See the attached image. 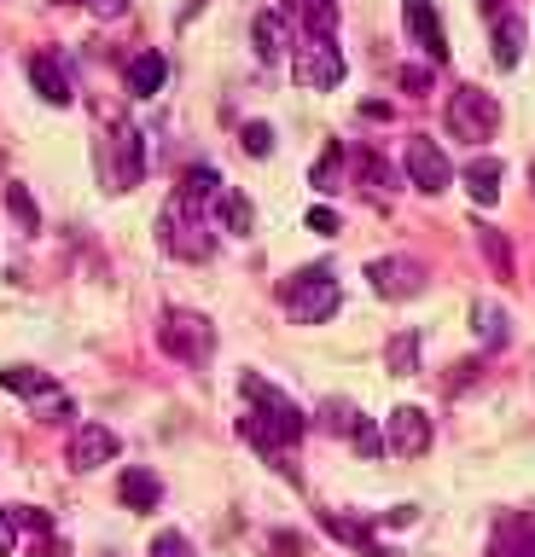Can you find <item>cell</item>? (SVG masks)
Wrapping results in <instances>:
<instances>
[{
  "label": "cell",
  "instance_id": "7",
  "mask_svg": "<svg viewBox=\"0 0 535 557\" xmlns=\"http://www.w3.org/2000/svg\"><path fill=\"white\" fill-rule=\"evenodd\" d=\"M402 169H408V181L425 191V198H437V191H448L454 186V163L442 157V146L437 139H408V151H402Z\"/></svg>",
  "mask_w": 535,
  "mask_h": 557
},
{
  "label": "cell",
  "instance_id": "9",
  "mask_svg": "<svg viewBox=\"0 0 535 557\" xmlns=\"http://www.w3.org/2000/svg\"><path fill=\"white\" fill-rule=\"evenodd\" d=\"M385 447L396 453V459H420V453L430 447V418L420 407H396L385 418Z\"/></svg>",
  "mask_w": 535,
  "mask_h": 557
},
{
  "label": "cell",
  "instance_id": "6",
  "mask_svg": "<svg viewBox=\"0 0 535 557\" xmlns=\"http://www.w3.org/2000/svg\"><path fill=\"white\" fill-rule=\"evenodd\" d=\"M291 76H297V87H315V94H326V87L343 82V52L326 41V35H308V41L297 47V59H291Z\"/></svg>",
  "mask_w": 535,
  "mask_h": 557
},
{
  "label": "cell",
  "instance_id": "13",
  "mask_svg": "<svg viewBox=\"0 0 535 557\" xmlns=\"http://www.w3.org/2000/svg\"><path fill=\"white\" fill-rule=\"evenodd\" d=\"M320 522H326V534H332V540H343V546H355L361 557H396L390 546H378V540H373V529H367V522H355V517H338V511H320Z\"/></svg>",
  "mask_w": 535,
  "mask_h": 557
},
{
  "label": "cell",
  "instance_id": "16",
  "mask_svg": "<svg viewBox=\"0 0 535 557\" xmlns=\"http://www.w3.org/2000/svg\"><path fill=\"white\" fill-rule=\"evenodd\" d=\"M489 557H535V517H512V522H500V534H495Z\"/></svg>",
  "mask_w": 535,
  "mask_h": 557
},
{
  "label": "cell",
  "instance_id": "27",
  "mask_svg": "<svg viewBox=\"0 0 535 557\" xmlns=\"http://www.w3.org/2000/svg\"><path fill=\"white\" fill-rule=\"evenodd\" d=\"M472 320H477V337L489 343V348L507 343V313H500L495 302H477V308H472Z\"/></svg>",
  "mask_w": 535,
  "mask_h": 557
},
{
  "label": "cell",
  "instance_id": "21",
  "mask_svg": "<svg viewBox=\"0 0 535 557\" xmlns=\"http://www.w3.org/2000/svg\"><path fill=\"white\" fill-rule=\"evenodd\" d=\"M216 215H221V226H228L233 238H251V226H256V209H251L245 191H221V198H216Z\"/></svg>",
  "mask_w": 535,
  "mask_h": 557
},
{
  "label": "cell",
  "instance_id": "15",
  "mask_svg": "<svg viewBox=\"0 0 535 557\" xmlns=\"http://www.w3.org/2000/svg\"><path fill=\"white\" fill-rule=\"evenodd\" d=\"M117 499H123L129 511H158L163 482L151 476V470H123V476H117Z\"/></svg>",
  "mask_w": 535,
  "mask_h": 557
},
{
  "label": "cell",
  "instance_id": "29",
  "mask_svg": "<svg viewBox=\"0 0 535 557\" xmlns=\"http://www.w3.org/2000/svg\"><path fill=\"white\" fill-rule=\"evenodd\" d=\"M320 424L338 430V435H350V430L361 424V412L350 407V400H326V407H320Z\"/></svg>",
  "mask_w": 535,
  "mask_h": 557
},
{
  "label": "cell",
  "instance_id": "37",
  "mask_svg": "<svg viewBox=\"0 0 535 557\" xmlns=\"http://www.w3.org/2000/svg\"><path fill=\"white\" fill-rule=\"evenodd\" d=\"M36 557H71V552H64V546H47V540H41V546H36Z\"/></svg>",
  "mask_w": 535,
  "mask_h": 557
},
{
  "label": "cell",
  "instance_id": "3",
  "mask_svg": "<svg viewBox=\"0 0 535 557\" xmlns=\"http://www.w3.org/2000/svg\"><path fill=\"white\" fill-rule=\"evenodd\" d=\"M158 233H163V250H169V256H181V261H204V256L216 250V238L204 233V209H198V203H186V198H169L163 221H158Z\"/></svg>",
  "mask_w": 535,
  "mask_h": 557
},
{
  "label": "cell",
  "instance_id": "8",
  "mask_svg": "<svg viewBox=\"0 0 535 557\" xmlns=\"http://www.w3.org/2000/svg\"><path fill=\"white\" fill-rule=\"evenodd\" d=\"M367 278H373L378 296H390V302H408V296L425 290V268L413 256H378V261H367Z\"/></svg>",
  "mask_w": 535,
  "mask_h": 557
},
{
  "label": "cell",
  "instance_id": "1",
  "mask_svg": "<svg viewBox=\"0 0 535 557\" xmlns=\"http://www.w3.org/2000/svg\"><path fill=\"white\" fill-rule=\"evenodd\" d=\"M239 389H245V400H251V412L239 418V435H245L251 447L285 453V447H297V442H303L308 418L297 412V400H291L285 389H273L263 372H245V377H239Z\"/></svg>",
  "mask_w": 535,
  "mask_h": 557
},
{
  "label": "cell",
  "instance_id": "23",
  "mask_svg": "<svg viewBox=\"0 0 535 557\" xmlns=\"http://www.w3.org/2000/svg\"><path fill=\"white\" fill-rule=\"evenodd\" d=\"M251 35H256V59H280L285 52V24H280V12H256V24H251Z\"/></svg>",
  "mask_w": 535,
  "mask_h": 557
},
{
  "label": "cell",
  "instance_id": "20",
  "mask_svg": "<svg viewBox=\"0 0 535 557\" xmlns=\"http://www.w3.org/2000/svg\"><path fill=\"white\" fill-rule=\"evenodd\" d=\"M285 12L303 17L308 35H326V41H332V29H338V0H285Z\"/></svg>",
  "mask_w": 535,
  "mask_h": 557
},
{
  "label": "cell",
  "instance_id": "30",
  "mask_svg": "<svg viewBox=\"0 0 535 557\" xmlns=\"http://www.w3.org/2000/svg\"><path fill=\"white\" fill-rule=\"evenodd\" d=\"M239 146H245L251 157H268L273 151V128L268 122H245V128H239Z\"/></svg>",
  "mask_w": 535,
  "mask_h": 557
},
{
  "label": "cell",
  "instance_id": "17",
  "mask_svg": "<svg viewBox=\"0 0 535 557\" xmlns=\"http://www.w3.org/2000/svg\"><path fill=\"white\" fill-rule=\"evenodd\" d=\"M465 191H472V203L489 209L500 198V157H472L465 163Z\"/></svg>",
  "mask_w": 535,
  "mask_h": 557
},
{
  "label": "cell",
  "instance_id": "12",
  "mask_svg": "<svg viewBox=\"0 0 535 557\" xmlns=\"http://www.w3.org/2000/svg\"><path fill=\"white\" fill-rule=\"evenodd\" d=\"M29 82H36V94H41L47 104H71V99H76L71 70H64L53 52H36V59H29Z\"/></svg>",
  "mask_w": 535,
  "mask_h": 557
},
{
  "label": "cell",
  "instance_id": "28",
  "mask_svg": "<svg viewBox=\"0 0 535 557\" xmlns=\"http://www.w3.org/2000/svg\"><path fill=\"white\" fill-rule=\"evenodd\" d=\"M7 209H12V221H19L24 233H36V226H41V209H36V198H29L24 186H7Z\"/></svg>",
  "mask_w": 535,
  "mask_h": 557
},
{
  "label": "cell",
  "instance_id": "24",
  "mask_svg": "<svg viewBox=\"0 0 535 557\" xmlns=\"http://www.w3.org/2000/svg\"><path fill=\"white\" fill-rule=\"evenodd\" d=\"M0 389H12V395H53V377L36 372V366H7V372H0Z\"/></svg>",
  "mask_w": 535,
  "mask_h": 557
},
{
  "label": "cell",
  "instance_id": "11",
  "mask_svg": "<svg viewBox=\"0 0 535 557\" xmlns=\"http://www.w3.org/2000/svg\"><path fill=\"white\" fill-rule=\"evenodd\" d=\"M117 453H123V442H117V430H106V424H82L71 435V465L76 470H99V465H111Z\"/></svg>",
  "mask_w": 535,
  "mask_h": 557
},
{
  "label": "cell",
  "instance_id": "2",
  "mask_svg": "<svg viewBox=\"0 0 535 557\" xmlns=\"http://www.w3.org/2000/svg\"><path fill=\"white\" fill-rule=\"evenodd\" d=\"M280 302H285V313L297 325H326L338 313V302H343V290H338V278H332V268H297L285 278V290H280Z\"/></svg>",
  "mask_w": 535,
  "mask_h": 557
},
{
  "label": "cell",
  "instance_id": "22",
  "mask_svg": "<svg viewBox=\"0 0 535 557\" xmlns=\"http://www.w3.org/2000/svg\"><path fill=\"white\" fill-rule=\"evenodd\" d=\"M385 366L396 377H413L420 372V331H396L390 348H385Z\"/></svg>",
  "mask_w": 535,
  "mask_h": 557
},
{
  "label": "cell",
  "instance_id": "36",
  "mask_svg": "<svg viewBox=\"0 0 535 557\" xmlns=\"http://www.w3.org/2000/svg\"><path fill=\"white\" fill-rule=\"evenodd\" d=\"M7 552H12V517L0 511V557H7Z\"/></svg>",
  "mask_w": 535,
  "mask_h": 557
},
{
  "label": "cell",
  "instance_id": "26",
  "mask_svg": "<svg viewBox=\"0 0 535 557\" xmlns=\"http://www.w3.org/2000/svg\"><path fill=\"white\" fill-rule=\"evenodd\" d=\"M477 244H483V256H489V268L500 278H512V250H507V233H495V226H477Z\"/></svg>",
  "mask_w": 535,
  "mask_h": 557
},
{
  "label": "cell",
  "instance_id": "25",
  "mask_svg": "<svg viewBox=\"0 0 535 557\" xmlns=\"http://www.w3.org/2000/svg\"><path fill=\"white\" fill-rule=\"evenodd\" d=\"M361 186L367 191H378V198H385V191H396V169L385 163V157H373V151H361Z\"/></svg>",
  "mask_w": 535,
  "mask_h": 557
},
{
  "label": "cell",
  "instance_id": "4",
  "mask_svg": "<svg viewBox=\"0 0 535 557\" xmlns=\"http://www.w3.org/2000/svg\"><path fill=\"white\" fill-rule=\"evenodd\" d=\"M158 343H163V355H175L186 366H204L210 360V348H216V331L204 313H186V308H169L163 313V325H158Z\"/></svg>",
  "mask_w": 535,
  "mask_h": 557
},
{
  "label": "cell",
  "instance_id": "10",
  "mask_svg": "<svg viewBox=\"0 0 535 557\" xmlns=\"http://www.w3.org/2000/svg\"><path fill=\"white\" fill-rule=\"evenodd\" d=\"M146 174V151H141V134L134 128H117L111 134V169H106V181L111 191H129L134 181Z\"/></svg>",
  "mask_w": 535,
  "mask_h": 557
},
{
  "label": "cell",
  "instance_id": "32",
  "mask_svg": "<svg viewBox=\"0 0 535 557\" xmlns=\"http://www.w3.org/2000/svg\"><path fill=\"white\" fill-rule=\"evenodd\" d=\"M350 442H355V453H367V459H373V453H385V435L373 430V418H361V424L350 430Z\"/></svg>",
  "mask_w": 535,
  "mask_h": 557
},
{
  "label": "cell",
  "instance_id": "33",
  "mask_svg": "<svg viewBox=\"0 0 535 557\" xmlns=\"http://www.w3.org/2000/svg\"><path fill=\"white\" fill-rule=\"evenodd\" d=\"M338 226H343V221H338V209H326V203H320V209H308V233H320V238H332V233H338Z\"/></svg>",
  "mask_w": 535,
  "mask_h": 557
},
{
  "label": "cell",
  "instance_id": "19",
  "mask_svg": "<svg viewBox=\"0 0 535 557\" xmlns=\"http://www.w3.org/2000/svg\"><path fill=\"white\" fill-rule=\"evenodd\" d=\"M518 59H524V17H507V12H500V17H495V64L512 70Z\"/></svg>",
  "mask_w": 535,
  "mask_h": 557
},
{
  "label": "cell",
  "instance_id": "39",
  "mask_svg": "<svg viewBox=\"0 0 535 557\" xmlns=\"http://www.w3.org/2000/svg\"><path fill=\"white\" fill-rule=\"evenodd\" d=\"M530 181H535V163H530Z\"/></svg>",
  "mask_w": 535,
  "mask_h": 557
},
{
  "label": "cell",
  "instance_id": "18",
  "mask_svg": "<svg viewBox=\"0 0 535 557\" xmlns=\"http://www.w3.org/2000/svg\"><path fill=\"white\" fill-rule=\"evenodd\" d=\"M163 82H169V59H163V52H141V59L129 64V94L151 99Z\"/></svg>",
  "mask_w": 535,
  "mask_h": 557
},
{
  "label": "cell",
  "instance_id": "34",
  "mask_svg": "<svg viewBox=\"0 0 535 557\" xmlns=\"http://www.w3.org/2000/svg\"><path fill=\"white\" fill-rule=\"evenodd\" d=\"M396 82H402V87H408V94H425V87H430V82H437V76H430V70H425V64H408V70H402V76H396Z\"/></svg>",
  "mask_w": 535,
  "mask_h": 557
},
{
  "label": "cell",
  "instance_id": "35",
  "mask_svg": "<svg viewBox=\"0 0 535 557\" xmlns=\"http://www.w3.org/2000/svg\"><path fill=\"white\" fill-rule=\"evenodd\" d=\"M88 7H94V17H123L129 0H88Z\"/></svg>",
  "mask_w": 535,
  "mask_h": 557
},
{
  "label": "cell",
  "instance_id": "31",
  "mask_svg": "<svg viewBox=\"0 0 535 557\" xmlns=\"http://www.w3.org/2000/svg\"><path fill=\"white\" fill-rule=\"evenodd\" d=\"M151 557H193V540H186L181 529H163L158 540H151Z\"/></svg>",
  "mask_w": 535,
  "mask_h": 557
},
{
  "label": "cell",
  "instance_id": "38",
  "mask_svg": "<svg viewBox=\"0 0 535 557\" xmlns=\"http://www.w3.org/2000/svg\"><path fill=\"white\" fill-rule=\"evenodd\" d=\"M477 7H483V12H489V17H500V0H477Z\"/></svg>",
  "mask_w": 535,
  "mask_h": 557
},
{
  "label": "cell",
  "instance_id": "14",
  "mask_svg": "<svg viewBox=\"0 0 535 557\" xmlns=\"http://www.w3.org/2000/svg\"><path fill=\"white\" fill-rule=\"evenodd\" d=\"M408 29H413V41H420L437 64L448 59V35L437 24V12H430V0H408Z\"/></svg>",
  "mask_w": 535,
  "mask_h": 557
},
{
  "label": "cell",
  "instance_id": "5",
  "mask_svg": "<svg viewBox=\"0 0 535 557\" xmlns=\"http://www.w3.org/2000/svg\"><path fill=\"white\" fill-rule=\"evenodd\" d=\"M448 128L460 139H489L500 128L495 94H483V87H454V94H448Z\"/></svg>",
  "mask_w": 535,
  "mask_h": 557
}]
</instances>
